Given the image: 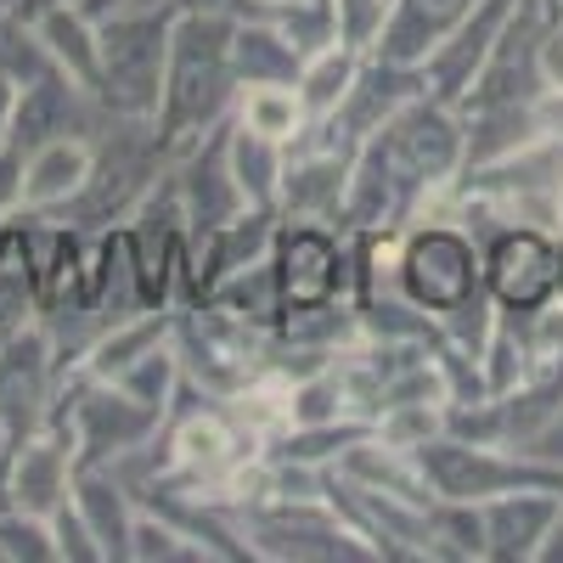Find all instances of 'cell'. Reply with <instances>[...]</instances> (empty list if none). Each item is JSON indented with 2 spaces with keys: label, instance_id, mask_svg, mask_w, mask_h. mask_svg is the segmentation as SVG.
<instances>
[{
  "label": "cell",
  "instance_id": "277c9868",
  "mask_svg": "<svg viewBox=\"0 0 563 563\" xmlns=\"http://www.w3.org/2000/svg\"><path fill=\"white\" fill-rule=\"evenodd\" d=\"M169 169V147L158 141V124L153 119H108L102 135H97V169H90L85 192L57 214L79 231H108V225H124L147 192L164 180Z\"/></svg>",
  "mask_w": 563,
  "mask_h": 563
},
{
  "label": "cell",
  "instance_id": "30bf717a",
  "mask_svg": "<svg viewBox=\"0 0 563 563\" xmlns=\"http://www.w3.org/2000/svg\"><path fill=\"white\" fill-rule=\"evenodd\" d=\"M271 265L282 282V305H327V299H350V231L327 225V220H282Z\"/></svg>",
  "mask_w": 563,
  "mask_h": 563
},
{
  "label": "cell",
  "instance_id": "d590c367",
  "mask_svg": "<svg viewBox=\"0 0 563 563\" xmlns=\"http://www.w3.org/2000/svg\"><path fill=\"white\" fill-rule=\"evenodd\" d=\"M175 12H214V18H249L260 12V0H169Z\"/></svg>",
  "mask_w": 563,
  "mask_h": 563
},
{
  "label": "cell",
  "instance_id": "f1b7e54d",
  "mask_svg": "<svg viewBox=\"0 0 563 563\" xmlns=\"http://www.w3.org/2000/svg\"><path fill=\"white\" fill-rule=\"evenodd\" d=\"M108 384H119L130 400H141V406H153V411L169 417V406H175V395H180V384H186V372H180L175 344H158V350H147L141 361H130L119 378H108Z\"/></svg>",
  "mask_w": 563,
  "mask_h": 563
},
{
  "label": "cell",
  "instance_id": "d6986e66",
  "mask_svg": "<svg viewBox=\"0 0 563 563\" xmlns=\"http://www.w3.org/2000/svg\"><path fill=\"white\" fill-rule=\"evenodd\" d=\"M558 507H563V496H552V490H501V496L479 501L485 563H536Z\"/></svg>",
  "mask_w": 563,
  "mask_h": 563
},
{
  "label": "cell",
  "instance_id": "7a4b0ae2",
  "mask_svg": "<svg viewBox=\"0 0 563 563\" xmlns=\"http://www.w3.org/2000/svg\"><path fill=\"white\" fill-rule=\"evenodd\" d=\"M231 29L238 18L214 12H180L169 34V63H164V97H158V141L175 153H186L198 135L231 119L238 108V68H231Z\"/></svg>",
  "mask_w": 563,
  "mask_h": 563
},
{
  "label": "cell",
  "instance_id": "cb8c5ba5",
  "mask_svg": "<svg viewBox=\"0 0 563 563\" xmlns=\"http://www.w3.org/2000/svg\"><path fill=\"white\" fill-rule=\"evenodd\" d=\"M225 158H231V175H238V192L249 209H276L282 203V169H288V147L271 135H254L243 130L238 119L225 124Z\"/></svg>",
  "mask_w": 563,
  "mask_h": 563
},
{
  "label": "cell",
  "instance_id": "5b68a950",
  "mask_svg": "<svg viewBox=\"0 0 563 563\" xmlns=\"http://www.w3.org/2000/svg\"><path fill=\"white\" fill-rule=\"evenodd\" d=\"M52 422H68L79 467H119L135 451H147L164 434L169 417L153 411V406H141V400H130L119 384L90 378V372L74 366V372H63V384H57Z\"/></svg>",
  "mask_w": 563,
  "mask_h": 563
},
{
  "label": "cell",
  "instance_id": "f6af8a7d",
  "mask_svg": "<svg viewBox=\"0 0 563 563\" xmlns=\"http://www.w3.org/2000/svg\"><path fill=\"white\" fill-rule=\"evenodd\" d=\"M558 294H563V276H558Z\"/></svg>",
  "mask_w": 563,
  "mask_h": 563
},
{
  "label": "cell",
  "instance_id": "7402d4cb",
  "mask_svg": "<svg viewBox=\"0 0 563 563\" xmlns=\"http://www.w3.org/2000/svg\"><path fill=\"white\" fill-rule=\"evenodd\" d=\"M40 45H45V57H52L57 74H68L79 90H90L97 97V68H102V40H97V18H90L85 7H52V12H40L29 18Z\"/></svg>",
  "mask_w": 563,
  "mask_h": 563
},
{
  "label": "cell",
  "instance_id": "e0dca14e",
  "mask_svg": "<svg viewBox=\"0 0 563 563\" xmlns=\"http://www.w3.org/2000/svg\"><path fill=\"white\" fill-rule=\"evenodd\" d=\"M512 7H519V0H479V7L422 57V79H429V90L440 102H462V90L474 85V74L490 57V45H496L501 23L512 18Z\"/></svg>",
  "mask_w": 563,
  "mask_h": 563
},
{
  "label": "cell",
  "instance_id": "b9f144b4",
  "mask_svg": "<svg viewBox=\"0 0 563 563\" xmlns=\"http://www.w3.org/2000/svg\"><path fill=\"white\" fill-rule=\"evenodd\" d=\"M547 7H552V12H558V18H563V0H547Z\"/></svg>",
  "mask_w": 563,
  "mask_h": 563
},
{
  "label": "cell",
  "instance_id": "d6a6232c",
  "mask_svg": "<svg viewBox=\"0 0 563 563\" xmlns=\"http://www.w3.org/2000/svg\"><path fill=\"white\" fill-rule=\"evenodd\" d=\"M0 563H63L57 530L34 519V512L0 507Z\"/></svg>",
  "mask_w": 563,
  "mask_h": 563
},
{
  "label": "cell",
  "instance_id": "484cf974",
  "mask_svg": "<svg viewBox=\"0 0 563 563\" xmlns=\"http://www.w3.org/2000/svg\"><path fill=\"white\" fill-rule=\"evenodd\" d=\"M34 316V225L18 214L0 225V327Z\"/></svg>",
  "mask_w": 563,
  "mask_h": 563
},
{
  "label": "cell",
  "instance_id": "ac0fdd59",
  "mask_svg": "<svg viewBox=\"0 0 563 563\" xmlns=\"http://www.w3.org/2000/svg\"><path fill=\"white\" fill-rule=\"evenodd\" d=\"M333 474L350 479V485H361V490L400 496V501H417V507L440 501V490H434V479H429V467H422V456L406 451V445H389L378 429L361 434L355 445H344L339 462H333Z\"/></svg>",
  "mask_w": 563,
  "mask_h": 563
},
{
  "label": "cell",
  "instance_id": "44dd1931",
  "mask_svg": "<svg viewBox=\"0 0 563 563\" xmlns=\"http://www.w3.org/2000/svg\"><path fill=\"white\" fill-rule=\"evenodd\" d=\"M474 7L479 0H395V12H389L372 52H384L395 63H422Z\"/></svg>",
  "mask_w": 563,
  "mask_h": 563
},
{
  "label": "cell",
  "instance_id": "7c38bea8",
  "mask_svg": "<svg viewBox=\"0 0 563 563\" xmlns=\"http://www.w3.org/2000/svg\"><path fill=\"white\" fill-rule=\"evenodd\" d=\"M74 479H79V451H74L68 422H45L23 445L0 451V490H7V501L45 525L74 507Z\"/></svg>",
  "mask_w": 563,
  "mask_h": 563
},
{
  "label": "cell",
  "instance_id": "9c48e42d",
  "mask_svg": "<svg viewBox=\"0 0 563 563\" xmlns=\"http://www.w3.org/2000/svg\"><path fill=\"white\" fill-rule=\"evenodd\" d=\"M563 18L547 7V0H519L512 18L501 23L490 57L479 63L474 85L462 90V113H479V108H519V102H541L547 97V68H541V45Z\"/></svg>",
  "mask_w": 563,
  "mask_h": 563
},
{
  "label": "cell",
  "instance_id": "83f0119b",
  "mask_svg": "<svg viewBox=\"0 0 563 563\" xmlns=\"http://www.w3.org/2000/svg\"><path fill=\"white\" fill-rule=\"evenodd\" d=\"M203 305H220V310L243 316V321H254V327H276L282 310H288V305H282V282H276V265H271V260H260V265H249V271H238V276H225Z\"/></svg>",
  "mask_w": 563,
  "mask_h": 563
},
{
  "label": "cell",
  "instance_id": "6da1fadb",
  "mask_svg": "<svg viewBox=\"0 0 563 563\" xmlns=\"http://www.w3.org/2000/svg\"><path fill=\"white\" fill-rule=\"evenodd\" d=\"M462 164L467 124L456 102H440L434 90H422L355 147L344 231H406L411 220L429 214V203L462 175Z\"/></svg>",
  "mask_w": 563,
  "mask_h": 563
},
{
  "label": "cell",
  "instance_id": "f35d334b",
  "mask_svg": "<svg viewBox=\"0 0 563 563\" xmlns=\"http://www.w3.org/2000/svg\"><path fill=\"white\" fill-rule=\"evenodd\" d=\"M536 563H563V507H558V519H552V530H547V541H541V558Z\"/></svg>",
  "mask_w": 563,
  "mask_h": 563
},
{
  "label": "cell",
  "instance_id": "8d00e7d4",
  "mask_svg": "<svg viewBox=\"0 0 563 563\" xmlns=\"http://www.w3.org/2000/svg\"><path fill=\"white\" fill-rule=\"evenodd\" d=\"M541 68H547V90H563V23L541 45Z\"/></svg>",
  "mask_w": 563,
  "mask_h": 563
},
{
  "label": "cell",
  "instance_id": "5bb4252c",
  "mask_svg": "<svg viewBox=\"0 0 563 563\" xmlns=\"http://www.w3.org/2000/svg\"><path fill=\"white\" fill-rule=\"evenodd\" d=\"M422 90H429V79H422V63H395V57H384V52H366V57H361V74H355V85H350V97L339 102V113L316 119V130H327V135L350 141V147H361L372 130H378L384 119H395L411 97H422Z\"/></svg>",
  "mask_w": 563,
  "mask_h": 563
},
{
  "label": "cell",
  "instance_id": "7bdbcfd3",
  "mask_svg": "<svg viewBox=\"0 0 563 563\" xmlns=\"http://www.w3.org/2000/svg\"><path fill=\"white\" fill-rule=\"evenodd\" d=\"M265 7H282V0H260V12H265Z\"/></svg>",
  "mask_w": 563,
  "mask_h": 563
},
{
  "label": "cell",
  "instance_id": "52a82bcc",
  "mask_svg": "<svg viewBox=\"0 0 563 563\" xmlns=\"http://www.w3.org/2000/svg\"><path fill=\"white\" fill-rule=\"evenodd\" d=\"M254 563H378L333 501H260L238 512Z\"/></svg>",
  "mask_w": 563,
  "mask_h": 563
},
{
  "label": "cell",
  "instance_id": "ffe728a7",
  "mask_svg": "<svg viewBox=\"0 0 563 563\" xmlns=\"http://www.w3.org/2000/svg\"><path fill=\"white\" fill-rule=\"evenodd\" d=\"M74 512L79 525L90 530V541H97L102 563H130V536H135V490L124 485L119 467H79L74 479Z\"/></svg>",
  "mask_w": 563,
  "mask_h": 563
},
{
  "label": "cell",
  "instance_id": "4dcf8cb0",
  "mask_svg": "<svg viewBox=\"0 0 563 563\" xmlns=\"http://www.w3.org/2000/svg\"><path fill=\"white\" fill-rule=\"evenodd\" d=\"M130 563H209V558L186 530H175L164 512L141 507L135 512V536H130Z\"/></svg>",
  "mask_w": 563,
  "mask_h": 563
},
{
  "label": "cell",
  "instance_id": "836d02e7",
  "mask_svg": "<svg viewBox=\"0 0 563 563\" xmlns=\"http://www.w3.org/2000/svg\"><path fill=\"white\" fill-rule=\"evenodd\" d=\"M395 12V0H333V18H339V40L355 45V52H372Z\"/></svg>",
  "mask_w": 563,
  "mask_h": 563
},
{
  "label": "cell",
  "instance_id": "4316f807",
  "mask_svg": "<svg viewBox=\"0 0 563 563\" xmlns=\"http://www.w3.org/2000/svg\"><path fill=\"white\" fill-rule=\"evenodd\" d=\"M361 57L366 52H355V45H344V40H333V45H321L316 57H305V68H299L294 85H299V97L310 108V124L327 119V113H339V102L350 97V85L361 74Z\"/></svg>",
  "mask_w": 563,
  "mask_h": 563
},
{
  "label": "cell",
  "instance_id": "3957f363",
  "mask_svg": "<svg viewBox=\"0 0 563 563\" xmlns=\"http://www.w3.org/2000/svg\"><path fill=\"white\" fill-rule=\"evenodd\" d=\"M169 0H135L108 18H97L102 40V68H97V102L113 119H153L164 97V63H169V34H175Z\"/></svg>",
  "mask_w": 563,
  "mask_h": 563
},
{
  "label": "cell",
  "instance_id": "f546056e",
  "mask_svg": "<svg viewBox=\"0 0 563 563\" xmlns=\"http://www.w3.org/2000/svg\"><path fill=\"white\" fill-rule=\"evenodd\" d=\"M0 74L29 85L40 74H52V57H45V45L34 34V23L12 7V0H0Z\"/></svg>",
  "mask_w": 563,
  "mask_h": 563
},
{
  "label": "cell",
  "instance_id": "e575fe53",
  "mask_svg": "<svg viewBox=\"0 0 563 563\" xmlns=\"http://www.w3.org/2000/svg\"><path fill=\"white\" fill-rule=\"evenodd\" d=\"M23 164H29V147L12 135L7 147H0V225L23 214Z\"/></svg>",
  "mask_w": 563,
  "mask_h": 563
},
{
  "label": "cell",
  "instance_id": "ab89813d",
  "mask_svg": "<svg viewBox=\"0 0 563 563\" xmlns=\"http://www.w3.org/2000/svg\"><path fill=\"white\" fill-rule=\"evenodd\" d=\"M12 7L23 18H40V12H52V7H79V0H12Z\"/></svg>",
  "mask_w": 563,
  "mask_h": 563
},
{
  "label": "cell",
  "instance_id": "d4e9b609",
  "mask_svg": "<svg viewBox=\"0 0 563 563\" xmlns=\"http://www.w3.org/2000/svg\"><path fill=\"white\" fill-rule=\"evenodd\" d=\"M231 119H238L243 130H254V135L282 141V147H294V141L310 130V108L299 97V85H249V90H238Z\"/></svg>",
  "mask_w": 563,
  "mask_h": 563
},
{
  "label": "cell",
  "instance_id": "9a60e30c",
  "mask_svg": "<svg viewBox=\"0 0 563 563\" xmlns=\"http://www.w3.org/2000/svg\"><path fill=\"white\" fill-rule=\"evenodd\" d=\"M225 124H214L186 153L169 158V180H175L180 209H186V220H192V231H214V225L238 220L249 209L243 192H238V175H231V158H225Z\"/></svg>",
  "mask_w": 563,
  "mask_h": 563
},
{
  "label": "cell",
  "instance_id": "2e32d148",
  "mask_svg": "<svg viewBox=\"0 0 563 563\" xmlns=\"http://www.w3.org/2000/svg\"><path fill=\"white\" fill-rule=\"evenodd\" d=\"M97 169V135L40 141L23 164V220H57Z\"/></svg>",
  "mask_w": 563,
  "mask_h": 563
},
{
  "label": "cell",
  "instance_id": "1f68e13d",
  "mask_svg": "<svg viewBox=\"0 0 563 563\" xmlns=\"http://www.w3.org/2000/svg\"><path fill=\"white\" fill-rule=\"evenodd\" d=\"M265 18L299 45V57H316L321 45H333V40H339L333 0H282V7H265Z\"/></svg>",
  "mask_w": 563,
  "mask_h": 563
},
{
  "label": "cell",
  "instance_id": "ba28073f",
  "mask_svg": "<svg viewBox=\"0 0 563 563\" xmlns=\"http://www.w3.org/2000/svg\"><path fill=\"white\" fill-rule=\"evenodd\" d=\"M63 384V361H57V333L40 316L0 327V451L23 445L34 429L52 422Z\"/></svg>",
  "mask_w": 563,
  "mask_h": 563
},
{
  "label": "cell",
  "instance_id": "603a6c76",
  "mask_svg": "<svg viewBox=\"0 0 563 563\" xmlns=\"http://www.w3.org/2000/svg\"><path fill=\"white\" fill-rule=\"evenodd\" d=\"M231 68H238L243 90L249 85H294L305 57L265 12H249V18H238V29H231Z\"/></svg>",
  "mask_w": 563,
  "mask_h": 563
},
{
  "label": "cell",
  "instance_id": "60d3db41",
  "mask_svg": "<svg viewBox=\"0 0 563 563\" xmlns=\"http://www.w3.org/2000/svg\"><path fill=\"white\" fill-rule=\"evenodd\" d=\"M79 7H85L90 18H108V12H119V7H135V0H79Z\"/></svg>",
  "mask_w": 563,
  "mask_h": 563
},
{
  "label": "cell",
  "instance_id": "ee69618b",
  "mask_svg": "<svg viewBox=\"0 0 563 563\" xmlns=\"http://www.w3.org/2000/svg\"><path fill=\"white\" fill-rule=\"evenodd\" d=\"M0 507H12V501H7V490H0Z\"/></svg>",
  "mask_w": 563,
  "mask_h": 563
},
{
  "label": "cell",
  "instance_id": "8992f818",
  "mask_svg": "<svg viewBox=\"0 0 563 563\" xmlns=\"http://www.w3.org/2000/svg\"><path fill=\"white\" fill-rule=\"evenodd\" d=\"M400 294L429 310L434 321L456 316L462 305H474L485 288V254L479 238L456 220H411L400 231V260H395Z\"/></svg>",
  "mask_w": 563,
  "mask_h": 563
},
{
  "label": "cell",
  "instance_id": "74e56055",
  "mask_svg": "<svg viewBox=\"0 0 563 563\" xmlns=\"http://www.w3.org/2000/svg\"><path fill=\"white\" fill-rule=\"evenodd\" d=\"M18 97H23V85L0 74V147L12 141V119H18Z\"/></svg>",
  "mask_w": 563,
  "mask_h": 563
},
{
  "label": "cell",
  "instance_id": "4fadbf2b",
  "mask_svg": "<svg viewBox=\"0 0 563 563\" xmlns=\"http://www.w3.org/2000/svg\"><path fill=\"white\" fill-rule=\"evenodd\" d=\"M350 164L355 147L327 130H305L288 147V169H282V220H327L344 225V192H350Z\"/></svg>",
  "mask_w": 563,
  "mask_h": 563
},
{
  "label": "cell",
  "instance_id": "8fae6325",
  "mask_svg": "<svg viewBox=\"0 0 563 563\" xmlns=\"http://www.w3.org/2000/svg\"><path fill=\"white\" fill-rule=\"evenodd\" d=\"M485 254V288L496 299V310H541L547 299H558V276H563V238L541 225H501L479 243Z\"/></svg>",
  "mask_w": 563,
  "mask_h": 563
}]
</instances>
